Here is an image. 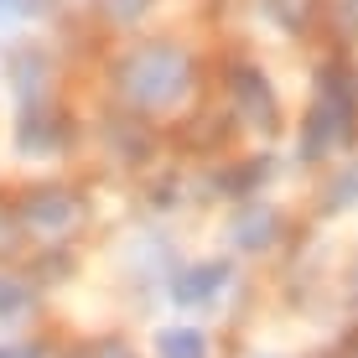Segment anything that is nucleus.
I'll return each instance as SVG.
<instances>
[{
    "instance_id": "1",
    "label": "nucleus",
    "mask_w": 358,
    "mask_h": 358,
    "mask_svg": "<svg viewBox=\"0 0 358 358\" xmlns=\"http://www.w3.org/2000/svg\"><path fill=\"white\" fill-rule=\"evenodd\" d=\"M120 83H125V94L135 99V104H151L156 109V104H171V99L187 94L192 68H187V57H182L177 47L151 42V47H135V52L125 57Z\"/></svg>"
},
{
    "instance_id": "2",
    "label": "nucleus",
    "mask_w": 358,
    "mask_h": 358,
    "mask_svg": "<svg viewBox=\"0 0 358 358\" xmlns=\"http://www.w3.org/2000/svg\"><path fill=\"white\" fill-rule=\"evenodd\" d=\"M234 99H239V109L255 120V125L275 130V94H270V83H265L255 68H239V73H234Z\"/></svg>"
},
{
    "instance_id": "3",
    "label": "nucleus",
    "mask_w": 358,
    "mask_h": 358,
    "mask_svg": "<svg viewBox=\"0 0 358 358\" xmlns=\"http://www.w3.org/2000/svg\"><path fill=\"white\" fill-rule=\"evenodd\" d=\"M224 286H229V265H192V270H182V275L171 280V301L197 306V301H208V296H218Z\"/></svg>"
},
{
    "instance_id": "4",
    "label": "nucleus",
    "mask_w": 358,
    "mask_h": 358,
    "mask_svg": "<svg viewBox=\"0 0 358 358\" xmlns=\"http://www.w3.org/2000/svg\"><path fill=\"white\" fill-rule=\"evenodd\" d=\"M73 218H78V208H73V197L68 192H31V203H27V224L36 234H63Z\"/></svg>"
},
{
    "instance_id": "5",
    "label": "nucleus",
    "mask_w": 358,
    "mask_h": 358,
    "mask_svg": "<svg viewBox=\"0 0 358 358\" xmlns=\"http://www.w3.org/2000/svg\"><path fill=\"white\" fill-rule=\"evenodd\" d=\"M156 348H162V358H208L203 332H192V327H166Z\"/></svg>"
},
{
    "instance_id": "6",
    "label": "nucleus",
    "mask_w": 358,
    "mask_h": 358,
    "mask_svg": "<svg viewBox=\"0 0 358 358\" xmlns=\"http://www.w3.org/2000/svg\"><path fill=\"white\" fill-rule=\"evenodd\" d=\"M270 229H275V218H270V213H250V218H239V224H234V234H239L244 250H265V244L275 239Z\"/></svg>"
},
{
    "instance_id": "7",
    "label": "nucleus",
    "mask_w": 358,
    "mask_h": 358,
    "mask_svg": "<svg viewBox=\"0 0 358 358\" xmlns=\"http://www.w3.org/2000/svg\"><path fill=\"white\" fill-rule=\"evenodd\" d=\"M27 306H31V291L27 286H16V280H10V275H0V312H27Z\"/></svg>"
},
{
    "instance_id": "8",
    "label": "nucleus",
    "mask_w": 358,
    "mask_h": 358,
    "mask_svg": "<svg viewBox=\"0 0 358 358\" xmlns=\"http://www.w3.org/2000/svg\"><path fill=\"white\" fill-rule=\"evenodd\" d=\"M270 6H275V16H280V21H286V27L296 31V27L306 21V10H312V0H270Z\"/></svg>"
},
{
    "instance_id": "9",
    "label": "nucleus",
    "mask_w": 358,
    "mask_h": 358,
    "mask_svg": "<svg viewBox=\"0 0 358 358\" xmlns=\"http://www.w3.org/2000/svg\"><path fill=\"white\" fill-rule=\"evenodd\" d=\"M0 358H27V353H0Z\"/></svg>"
}]
</instances>
